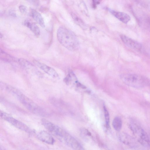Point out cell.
I'll list each match as a JSON object with an SVG mask.
<instances>
[{
    "label": "cell",
    "mask_w": 150,
    "mask_h": 150,
    "mask_svg": "<svg viewBox=\"0 0 150 150\" xmlns=\"http://www.w3.org/2000/svg\"><path fill=\"white\" fill-rule=\"evenodd\" d=\"M57 38L59 42L67 50L75 51L79 47V40L72 31L64 26H60L57 29Z\"/></svg>",
    "instance_id": "obj_1"
},
{
    "label": "cell",
    "mask_w": 150,
    "mask_h": 150,
    "mask_svg": "<svg viewBox=\"0 0 150 150\" xmlns=\"http://www.w3.org/2000/svg\"><path fill=\"white\" fill-rule=\"evenodd\" d=\"M10 93L17 98L28 110L35 114L45 116L46 111L41 107L25 96L20 91L13 87L11 90Z\"/></svg>",
    "instance_id": "obj_2"
},
{
    "label": "cell",
    "mask_w": 150,
    "mask_h": 150,
    "mask_svg": "<svg viewBox=\"0 0 150 150\" xmlns=\"http://www.w3.org/2000/svg\"><path fill=\"white\" fill-rule=\"evenodd\" d=\"M121 79L126 85L136 88H143L150 85V80L149 79L139 74H124L121 76Z\"/></svg>",
    "instance_id": "obj_3"
},
{
    "label": "cell",
    "mask_w": 150,
    "mask_h": 150,
    "mask_svg": "<svg viewBox=\"0 0 150 150\" xmlns=\"http://www.w3.org/2000/svg\"><path fill=\"white\" fill-rule=\"evenodd\" d=\"M129 126L139 143L144 147L150 148V139L139 123L136 120H132Z\"/></svg>",
    "instance_id": "obj_4"
},
{
    "label": "cell",
    "mask_w": 150,
    "mask_h": 150,
    "mask_svg": "<svg viewBox=\"0 0 150 150\" xmlns=\"http://www.w3.org/2000/svg\"><path fill=\"white\" fill-rule=\"evenodd\" d=\"M0 115L2 119L18 129L28 133H30L32 132L31 130L26 125L14 118L8 114L1 111Z\"/></svg>",
    "instance_id": "obj_5"
},
{
    "label": "cell",
    "mask_w": 150,
    "mask_h": 150,
    "mask_svg": "<svg viewBox=\"0 0 150 150\" xmlns=\"http://www.w3.org/2000/svg\"><path fill=\"white\" fill-rule=\"evenodd\" d=\"M61 141L74 150H84L80 143L67 132L64 136Z\"/></svg>",
    "instance_id": "obj_6"
},
{
    "label": "cell",
    "mask_w": 150,
    "mask_h": 150,
    "mask_svg": "<svg viewBox=\"0 0 150 150\" xmlns=\"http://www.w3.org/2000/svg\"><path fill=\"white\" fill-rule=\"evenodd\" d=\"M123 42L128 47L137 51H140L142 48V45L140 42L124 35H120Z\"/></svg>",
    "instance_id": "obj_7"
},
{
    "label": "cell",
    "mask_w": 150,
    "mask_h": 150,
    "mask_svg": "<svg viewBox=\"0 0 150 150\" xmlns=\"http://www.w3.org/2000/svg\"><path fill=\"white\" fill-rule=\"evenodd\" d=\"M33 62L36 66L50 76L54 78L58 77V73L53 68L37 60Z\"/></svg>",
    "instance_id": "obj_8"
},
{
    "label": "cell",
    "mask_w": 150,
    "mask_h": 150,
    "mask_svg": "<svg viewBox=\"0 0 150 150\" xmlns=\"http://www.w3.org/2000/svg\"><path fill=\"white\" fill-rule=\"evenodd\" d=\"M118 139L123 143L131 147L136 146V142L130 136L124 132L120 133L118 135Z\"/></svg>",
    "instance_id": "obj_9"
},
{
    "label": "cell",
    "mask_w": 150,
    "mask_h": 150,
    "mask_svg": "<svg viewBox=\"0 0 150 150\" xmlns=\"http://www.w3.org/2000/svg\"><path fill=\"white\" fill-rule=\"evenodd\" d=\"M106 9L116 18L124 23H127L130 19V16L125 13L115 11L109 8H106Z\"/></svg>",
    "instance_id": "obj_10"
},
{
    "label": "cell",
    "mask_w": 150,
    "mask_h": 150,
    "mask_svg": "<svg viewBox=\"0 0 150 150\" xmlns=\"http://www.w3.org/2000/svg\"><path fill=\"white\" fill-rule=\"evenodd\" d=\"M37 137L40 141L48 144H53L54 142L53 137L45 131H42L39 132L37 134Z\"/></svg>",
    "instance_id": "obj_11"
},
{
    "label": "cell",
    "mask_w": 150,
    "mask_h": 150,
    "mask_svg": "<svg viewBox=\"0 0 150 150\" xmlns=\"http://www.w3.org/2000/svg\"><path fill=\"white\" fill-rule=\"evenodd\" d=\"M31 14L33 19L42 27H45L43 19L41 14L36 10L32 9Z\"/></svg>",
    "instance_id": "obj_12"
},
{
    "label": "cell",
    "mask_w": 150,
    "mask_h": 150,
    "mask_svg": "<svg viewBox=\"0 0 150 150\" xmlns=\"http://www.w3.org/2000/svg\"><path fill=\"white\" fill-rule=\"evenodd\" d=\"M18 61L21 65L31 71L33 73L38 71L35 67L27 60L23 58H20L18 59Z\"/></svg>",
    "instance_id": "obj_13"
},
{
    "label": "cell",
    "mask_w": 150,
    "mask_h": 150,
    "mask_svg": "<svg viewBox=\"0 0 150 150\" xmlns=\"http://www.w3.org/2000/svg\"><path fill=\"white\" fill-rule=\"evenodd\" d=\"M24 24L30 29L35 36L38 37L40 36V30L37 24L34 23L30 22L28 21H25Z\"/></svg>",
    "instance_id": "obj_14"
},
{
    "label": "cell",
    "mask_w": 150,
    "mask_h": 150,
    "mask_svg": "<svg viewBox=\"0 0 150 150\" xmlns=\"http://www.w3.org/2000/svg\"><path fill=\"white\" fill-rule=\"evenodd\" d=\"M112 125L114 129L117 131H120L122 127V122L121 118L119 117H115L113 120Z\"/></svg>",
    "instance_id": "obj_15"
},
{
    "label": "cell",
    "mask_w": 150,
    "mask_h": 150,
    "mask_svg": "<svg viewBox=\"0 0 150 150\" xmlns=\"http://www.w3.org/2000/svg\"><path fill=\"white\" fill-rule=\"evenodd\" d=\"M72 17L75 23L83 29H86L87 26L84 22L74 13L71 14Z\"/></svg>",
    "instance_id": "obj_16"
},
{
    "label": "cell",
    "mask_w": 150,
    "mask_h": 150,
    "mask_svg": "<svg viewBox=\"0 0 150 150\" xmlns=\"http://www.w3.org/2000/svg\"><path fill=\"white\" fill-rule=\"evenodd\" d=\"M103 109L104 110L106 125L108 127H109L110 124V117L109 113L105 105L103 106Z\"/></svg>",
    "instance_id": "obj_17"
},
{
    "label": "cell",
    "mask_w": 150,
    "mask_h": 150,
    "mask_svg": "<svg viewBox=\"0 0 150 150\" xmlns=\"http://www.w3.org/2000/svg\"><path fill=\"white\" fill-rule=\"evenodd\" d=\"M80 132L81 134L83 136H91L90 132L87 129L85 128H81L80 129Z\"/></svg>",
    "instance_id": "obj_18"
},
{
    "label": "cell",
    "mask_w": 150,
    "mask_h": 150,
    "mask_svg": "<svg viewBox=\"0 0 150 150\" xmlns=\"http://www.w3.org/2000/svg\"><path fill=\"white\" fill-rule=\"evenodd\" d=\"M19 8L21 12L23 14H25L27 12V8L24 5L20 6L19 7Z\"/></svg>",
    "instance_id": "obj_19"
},
{
    "label": "cell",
    "mask_w": 150,
    "mask_h": 150,
    "mask_svg": "<svg viewBox=\"0 0 150 150\" xmlns=\"http://www.w3.org/2000/svg\"><path fill=\"white\" fill-rule=\"evenodd\" d=\"M99 3V2L97 1H93L92 2V6L93 8H95L96 7L97 4Z\"/></svg>",
    "instance_id": "obj_20"
},
{
    "label": "cell",
    "mask_w": 150,
    "mask_h": 150,
    "mask_svg": "<svg viewBox=\"0 0 150 150\" xmlns=\"http://www.w3.org/2000/svg\"><path fill=\"white\" fill-rule=\"evenodd\" d=\"M9 14L11 16L13 17L16 16V13L13 10H11L9 12Z\"/></svg>",
    "instance_id": "obj_21"
},
{
    "label": "cell",
    "mask_w": 150,
    "mask_h": 150,
    "mask_svg": "<svg viewBox=\"0 0 150 150\" xmlns=\"http://www.w3.org/2000/svg\"><path fill=\"white\" fill-rule=\"evenodd\" d=\"M76 83L77 86H78V87H80L83 89H85L86 88V87L85 86L82 85L80 83L78 82H76Z\"/></svg>",
    "instance_id": "obj_22"
},
{
    "label": "cell",
    "mask_w": 150,
    "mask_h": 150,
    "mask_svg": "<svg viewBox=\"0 0 150 150\" xmlns=\"http://www.w3.org/2000/svg\"><path fill=\"white\" fill-rule=\"evenodd\" d=\"M0 150H7L3 146H0Z\"/></svg>",
    "instance_id": "obj_23"
}]
</instances>
